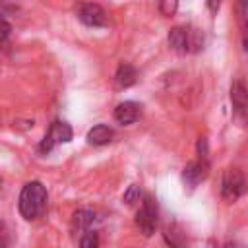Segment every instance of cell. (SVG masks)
Returning a JSON list of instances; mask_svg holds the SVG:
<instances>
[{
	"label": "cell",
	"instance_id": "obj_1",
	"mask_svg": "<svg viewBox=\"0 0 248 248\" xmlns=\"http://www.w3.org/2000/svg\"><path fill=\"white\" fill-rule=\"evenodd\" d=\"M46 209V190L41 182H27L19 194V213L25 219H37Z\"/></svg>",
	"mask_w": 248,
	"mask_h": 248
},
{
	"label": "cell",
	"instance_id": "obj_2",
	"mask_svg": "<svg viewBox=\"0 0 248 248\" xmlns=\"http://www.w3.org/2000/svg\"><path fill=\"white\" fill-rule=\"evenodd\" d=\"M169 45L180 54L198 52L203 45V35L190 25H176L169 31Z\"/></svg>",
	"mask_w": 248,
	"mask_h": 248
},
{
	"label": "cell",
	"instance_id": "obj_3",
	"mask_svg": "<svg viewBox=\"0 0 248 248\" xmlns=\"http://www.w3.org/2000/svg\"><path fill=\"white\" fill-rule=\"evenodd\" d=\"M244 176L238 169H229L225 170L223 174V180H221V196L223 200L227 202H236L242 194H244Z\"/></svg>",
	"mask_w": 248,
	"mask_h": 248
},
{
	"label": "cell",
	"instance_id": "obj_4",
	"mask_svg": "<svg viewBox=\"0 0 248 248\" xmlns=\"http://www.w3.org/2000/svg\"><path fill=\"white\" fill-rule=\"evenodd\" d=\"M136 225H138V229L145 236H151L155 232V227H157V207H155V202H153L151 196L143 198L141 207L136 213Z\"/></svg>",
	"mask_w": 248,
	"mask_h": 248
},
{
	"label": "cell",
	"instance_id": "obj_5",
	"mask_svg": "<svg viewBox=\"0 0 248 248\" xmlns=\"http://www.w3.org/2000/svg\"><path fill=\"white\" fill-rule=\"evenodd\" d=\"M70 140H72V128H70V124L56 120V122H52V126L48 128V132H46V136L43 138L39 149H41V153H48V151L54 149V145H58V143H68Z\"/></svg>",
	"mask_w": 248,
	"mask_h": 248
},
{
	"label": "cell",
	"instance_id": "obj_6",
	"mask_svg": "<svg viewBox=\"0 0 248 248\" xmlns=\"http://www.w3.org/2000/svg\"><path fill=\"white\" fill-rule=\"evenodd\" d=\"M231 103L234 108V118L244 126V122H248V85L242 79H236L231 85Z\"/></svg>",
	"mask_w": 248,
	"mask_h": 248
},
{
	"label": "cell",
	"instance_id": "obj_7",
	"mask_svg": "<svg viewBox=\"0 0 248 248\" xmlns=\"http://www.w3.org/2000/svg\"><path fill=\"white\" fill-rule=\"evenodd\" d=\"M207 172H209V163H207V159H196V161H190L186 167H184V170H182V180H184V184L186 186H190V188H196L202 180H205L207 178Z\"/></svg>",
	"mask_w": 248,
	"mask_h": 248
},
{
	"label": "cell",
	"instance_id": "obj_8",
	"mask_svg": "<svg viewBox=\"0 0 248 248\" xmlns=\"http://www.w3.org/2000/svg\"><path fill=\"white\" fill-rule=\"evenodd\" d=\"M78 17L87 27H103V25H107V12L99 4H93V2L81 4L79 10H78Z\"/></svg>",
	"mask_w": 248,
	"mask_h": 248
},
{
	"label": "cell",
	"instance_id": "obj_9",
	"mask_svg": "<svg viewBox=\"0 0 248 248\" xmlns=\"http://www.w3.org/2000/svg\"><path fill=\"white\" fill-rule=\"evenodd\" d=\"M140 114H141L140 105L134 101H124L114 108V120L118 124H132L140 118Z\"/></svg>",
	"mask_w": 248,
	"mask_h": 248
},
{
	"label": "cell",
	"instance_id": "obj_10",
	"mask_svg": "<svg viewBox=\"0 0 248 248\" xmlns=\"http://www.w3.org/2000/svg\"><path fill=\"white\" fill-rule=\"evenodd\" d=\"M136 79H138V72H136V68H134L132 64H128V62H122V64L118 66L116 74H114V81H116V85H118L120 89H126V87L134 85Z\"/></svg>",
	"mask_w": 248,
	"mask_h": 248
},
{
	"label": "cell",
	"instance_id": "obj_11",
	"mask_svg": "<svg viewBox=\"0 0 248 248\" xmlns=\"http://www.w3.org/2000/svg\"><path fill=\"white\" fill-rule=\"evenodd\" d=\"M112 136H114L112 128H108L107 124H97L87 132V141L91 145H105L112 140Z\"/></svg>",
	"mask_w": 248,
	"mask_h": 248
},
{
	"label": "cell",
	"instance_id": "obj_12",
	"mask_svg": "<svg viewBox=\"0 0 248 248\" xmlns=\"http://www.w3.org/2000/svg\"><path fill=\"white\" fill-rule=\"evenodd\" d=\"M95 221V213L93 211H87V209H79L74 213V219H72V227L76 231H87Z\"/></svg>",
	"mask_w": 248,
	"mask_h": 248
},
{
	"label": "cell",
	"instance_id": "obj_13",
	"mask_svg": "<svg viewBox=\"0 0 248 248\" xmlns=\"http://www.w3.org/2000/svg\"><path fill=\"white\" fill-rule=\"evenodd\" d=\"M165 238L172 248H184V234L176 227H167L165 229Z\"/></svg>",
	"mask_w": 248,
	"mask_h": 248
},
{
	"label": "cell",
	"instance_id": "obj_14",
	"mask_svg": "<svg viewBox=\"0 0 248 248\" xmlns=\"http://www.w3.org/2000/svg\"><path fill=\"white\" fill-rule=\"evenodd\" d=\"M240 25H242V45L248 48V0H240Z\"/></svg>",
	"mask_w": 248,
	"mask_h": 248
},
{
	"label": "cell",
	"instance_id": "obj_15",
	"mask_svg": "<svg viewBox=\"0 0 248 248\" xmlns=\"http://www.w3.org/2000/svg\"><path fill=\"white\" fill-rule=\"evenodd\" d=\"M157 8H159L161 16L170 17V16H174L176 10H178V0H157Z\"/></svg>",
	"mask_w": 248,
	"mask_h": 248
},
{
	"label": "cell",
	"instance_id": "obj_16",
	"mask_svg": "<svg viewBox=\"0 0 248 248\" xmlns=\"http://www.w3.org/2000/svg\"><path fill=\"white\" fill-rule=\"evenodd\" d=\"M97 246H99V234L87 229L79 238V248H97Z\"/></svg>",
	"mask_w": 248,
	"mask_h": 248
},
{
	"label": "cell",
	"instance_id": "obj_17",
	"mask_svg": "<svg viewBox=\"0 0 248 248\" xmlns=\"http://www.w3.org/2000/svg\"><path fill=\"white\" fill-rule=\"evenodd\" d=\"M138 200H140V188L132 184V186H130V188H128V190L124 192V202L132 205V203H136Z\"/></svg>",
	"mask_w": 248,
	"mask_h": 248
},
{
	"label": "cell",
	"instance_id": "obj_18",
	"mask_svg": "<svg viewBox=\"0 0 248 248\" xmlns=\"http://www.w3.org/2000/svg\"><path fill=\"white\" fill-rule=\"evenodd\" d=\"M10 31H12V27H10V23L4 19V21H0V43H4L8 37H10Z\"/></svg>",
	"mask_w": 248,
	"mask_h": 248
},
{
	"label": "cell",
	"instance_id": "obj_19",
	"mask_svg": "<svg viewBox=\"0 0 248 248\" xmlns=\"http://www.w3.org/2000/svg\"><path fill=\"white\" fill-rule=\"evenodd\" d=\"M8 244H10L8 229L4 227V223H0V248H8Z\"/></svg>",
	"mask_w": 248,
	"mask_h": 248
},
{
	"label": "cell",
	"instance_id": "obj_20",
	"mask_svg": "<svg viewBox=\"0 0 248 248\" xmlns=\"http://www.w3.org/2000/svg\"><path fill=\"white\" fill-rule=\"evenodd\" d=\"M205 4H207V8H209L211 14H217V10H219V0H205Z\"/></svg>",
	"mask_w": 248,
	"mask_h": 248
},
{
	"label": "cell",
	"instance_id": "obj_21",
	"mask_svg": "<svg viewBox=\"0 0 248 248\" xmlns=\"http://www.w3.org/2000/svg\"><path fill=\"white\" fill-rule=\"evenodd\" d=\"M4 19H6V6L0 4V21H4Z\"/></svg>",
	"mask_w": 248,
	"mask_h": 248
},
{
	"label": "cell",
	"instance_id": "obj_22",
	"mask_svg": "<svg viewBox=\"0 0 248 248\" xmlns=\"http://www.w3.org/2000/svg\"><path fill=\"white\" fill-rule=\"evenodd\" d=\"M223 248H242V246H238V244H231V242H229V244H225Z\"/></svg>",
	"mask_w": 248,
	"mask_h": 248
},
{
	"label": "cell",
	"instance_id": "obj_23",
	"mask_svg": "<svg viewBox=\"0 0 248 248\" xmlns=\"http://www.w3.org/2000/svg\"><path fill=\"white\" fill-rule=\"evenodd\" d=\"M0 186H2V178H0Z\"/></svg>",
	"mask_w": 248,
	"mask_h": 248
}]
</instances>
